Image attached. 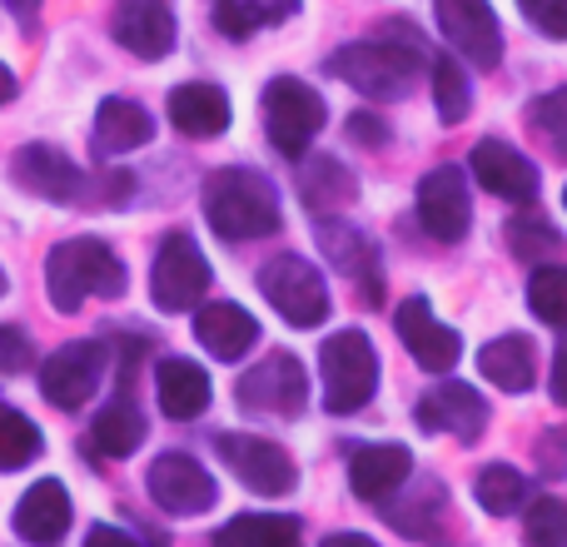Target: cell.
Listing matches in <instances>:
<instances>
[{"label": "cell", "instance_id": "cell-1", "mask_svg": "<svg viewBox=\"0 0 567 547\" xmlns=\"http://www.w3.org/2000/svg\"><path fill=\"white\" fill-rule=\"evenodd\" d=\"M423 65H433V60H429V45H423L419 25H413V20H383L379 35L333 50L323 70L369 100H403Z\"/></svg>", "mask_w": 567, "mask_h": 547}, {"label": "cell", "instance_id": "cell-2", "mask_svg": "<svg viewBox=\"0 0 567 547\" xmlns=\"http://www.w3.org/2000/svg\"><path fill=\"white\" fill-rule=\"evenodd\" d=\"M205 219L219 239H269L284 225L275 185L239 165L205 179Z\"/></svg>", "mask_w": 567, "mask_h": 547}, {"label": "cell", "instance_id": "cell-3", "mask_svg": "<svg viewBox=\"0 0 567 547\" xmlns=\"http://www.w3.org/2000/svg\"><path fill=\"white\" fill-rule=\"evenodd\" d=\"M125 283V259L105 239H65L45 259V289L60 313H75L85 299H120Z\"/></svg>", "mask_w": 567, "mask_h": 547}, {"label": "cell", "instance_id": "cell-4", "mask_svg": "<svg viewBox=\"0 0 567 547\" xmlns=\"http://www.w3.org/2000/svg\"><path fill=\"white\" fill-rule=\"evenodd\" d=\"M323 373V409L329 413H359L379 393V349L363 329H339L319 349Z\"/></svg>", "mask_w": 567, "mask_h": 547}, {"label": "cell", "instance_id": "cell-5", "mask_svg": "<svg viewBox=\"0 0 567 547\" xmlns=\"http://www.w3.org/2000/svg\"><path fill=\"white\" fill-rule=\"evenodd\" d=\"M259 110H265V130H269V145L279 149V155L289 159H303L313 145V135L323 130V115H329V105H323V95L313 85H303L299 75H279L265 85V100H259Z\"/></svg>", "mask_w": 567, "mask_h": 547}, {"label": "cell", "instance_id": "cell-6", "mask_svg": "<svg viewBox=\"0 0 567 547\" xmlns=\"http://www.w3.org/2000/svg\"><path fill=\"white\" fill-rule=\"evenodd\" d=\"M259 293L269 299V309L284 313V323L293 329H313L329 319V283L323 274L299 255H275L259 269Z\"/></svg>", "mask_w": 567, "mask_h": 547}, {"label": "cell", "instance_id": "cell-7", "mask_svg": "<svg viewBox=\"0 0 567 547\" xmlns=\"http://www.w3.org/2000/svg\"><path fill=\"white\" fill-rule=\"evenodd\" d=\"M209 289V259L199 255V245L189 235H165L155 249V265H150V293H155V309L165 313H185L205 299Z\"/></svg>", "mask_w": 567, "mask_h": 547}, {"label": "cell", "instance_id": "cell-8", "mask_svg": "<svg viewBox=\"0 0 567 547\" xmlns=\"http://www.w3.org/2000/svg\"><path fill=\"white\" fill-rule=\"evenodd\" d=\"M105 363H110V349L100 339H75L65 349H55L45 363H40V393L45 403L55 409H85L95 399L100 379H105Z\"/></svg>", "mask_w": 567, "mask_h": 547}, {"label": "cell", "instance_id": "cell-9", "mask_svg": "<svg viewBox=\"0 0 567 547\" xmlns=\"http://www.w3.org/2000/svg\"><path fill=\"white\" fill-rule=\"evenodd\" d=\"M239 409L249 413H269V419H299L303 403H309V379H303V363L293 353H269L265 363L245 369V379L235 383Z\"/></svg>", "mask_w": 567, "mask_h": 547}, {"label": "cell", "instance_id": "cell-10", "mask_svg": "<svg viewBox=\"0 0 567 547\" xmlns=\"http://www.w3.org/2000/svg\"><path fill=\"white\" fill-rule=\"evenodd\" d=\"M219 458H225L229 473H235L249 493H259V498H284V493H293V483H299V463H293L279 443L259 438V433H225V438H219Z\"/></svg>", "mask_w": 567, "mask_h": 547}, {"label": "cell", "instance_id": "cell-11", "mask_svg": "<svg viewBox=\"0 0 567 547\" xmlns=\"http://www.w3.org/2000/svg\"><path fill=\"white\" fill-rule=\"evenodd\" d=\"M439 10V30L468 65L493 70L503 60V25L493 16L488 0H433Z\"/></svg>", "mask_w": 567, "mask_h": 547}, {"label": "cell", "instance_id": "cell-12", "mask_svg": "<svg viewBox=\"0 0 567 547\" xmlns=\"http://www.w3.org/2000/svg\"><path fill=\"white\" fill-rule=\"evenodd\" d=\"M150 483V498L155 508L175 513V518H195V513H209L219 498L215 478L205 473V463H195L189 453H159L145 473Z\"/></svg>", "mask_w": 567, "mask_h": 547}, {"label": "cell", "instance_id": "cell-13", "mask_svg": "<svg viewBox=\"0 0 567 547\" xmlns=\"http://www.w3.org/2000/svg\"><path fill=\"white\" fill-rule=\"evenodd\" d=\"M419 225L429 229L439 245H458L473 225V205H468V185H463L458 165H439L423 175L419 185Z\"/></svg>", "mask_w": 567, "mask_h": 547}, {"label": "cell", "instance_id": "cell-14", "mask_svg": "<svg viewBox=\"0 0 567 547\" xmlns=\"http://www.w3.org/2000/svg\"><path fill=\"white\" fill-rule=\"evenodd\" d=\"M393 329H399L403 349L413 353V363H419V369H429V373H449L453 363H458V353H463V339L429 309V299H423V293H413V299L399 303Z\"/></svg>", "mask_w": 567, "mask_h": 547}, {"label": "cell", "instance_id": "cell-15", "mask_svg": "<svg viewBox=\"0 0 567 547\" xmlns=\"http://www.w3.org/2000/svg\"><path fill=\"white\" fill-rule=\"evenodd\" d=\"M10 179H16L25 195L50 199V205H70V199L85 195L80 165L55 145H20L16 155H10Z\"/></svg>", "mask_w": 567, "mask_h": 547}, {"label": "cell", "instance_id": "cell-16", "mask_svg": "<svg viewBox=\"0 0 567 547\" xmlns=\"http://www.w3.org/2000/svg\"><path fill=\"white\" fill-rule=\"evenodd\" d=\"M468 165H473V179L488 195L513 199V205H533L538 199V165L523 149H513L508 140H478Z\"/></svg>", "mask_w": 567, "mask_h": 547}, {"label": "cell", "instance_id": "cell-17", "mask_svg": "<svg viewBox=\"0 0 567 547\" xmlns=\"http://www.w3.org/2000/svg\"><path fill=\"white\" fill-rule=\"evenodd\" d=\"M413 419H419L423 433H453V438L473 443L483 433V423H488V403L468 383H439V389H429L419 399Z\"/></svg>", "mask_w": 567, "mask_h": 547}, {"label": "cell", "instance_id": "cell-18", "mask_svg": "<svg viewBox=\"0 0 567 547\" xmlns=\"http://www.w3.org/2000/svg\"><path fill=\"white\" fill-rule=\"evenodd\" d=\"M110 30L140 60H165L175 50V10H169V0H115Z\"/></svg>", "mask_w": 567, "mask_h": 547}, {"label": "cell", "instance_id": "cell-19", "mask_svg": "<svg viewBox=\"0 0 567 547\" xmlns=\"http://www.w3.org/2000/svg\"><path fill=\"white\" fill-rule=\"evenodd\" d=\"M169 125L189 140H219L229 130V95L209 80H185L169 90Z\"/></svg>", "mask_w": 567, "mask_h": 547}, {"label": "cell", "instance_id": "cell-20", "mask_svg": "<svg viewBox=\"0 0 567 547\" xmlns=\"http://www.w3.org/2000/svg\"><path fill=\"white\" fill-rule=\"evenodd\" d=\"M319 249L333 259V269L353 274L359 279V293L369 303H383V269H379V255H373L369 235L353 225H339V219H323L319 225Z\"/></svg>", "mask_w": 567, "mask_h": 547}, {"label": "cell", "instance_id": "cell-21", "mask_svg": "<svg viewBox=\"0 0 567 547\" xmlns=\"http://www.w3.org/2000/svg\"><path fill=\"white\" fill-rule=\"evenodd\" d=\"M413 473V453L403 443H369L349 458V488L363 503H383L389 493H399Z\"/></svg>", "mask_w": 567, "mask_h": 547}, {"label": "cell", "instance_id": "cell-22", "mask_svg": "<svg viewBox=\"0 0 567 547\" xmlns=\"http://www.w3.org/2000/svg\"><path fill=\"white\" fill-rule=\"evenodd\" d=\"M195 339L205 343L215 359L235 363L259 343V319L249 309H239V303H205V309L195 313Z\"/></svg>", "mask_w": 567, "mask_h": 547}, {"label": "cell", "instance_id": "cell-23", "mask_svg": "<svg viewBox=\"0 0 567 547\" xmlns=\"http://www.w3.org/2000/svg\"><path fill=\"white\" fill-rule=\"evenodd\" d=\"M16 533L35 547H55L70 533V493L55 478L35 483L25 498L16 503Z\"/></svg>", "mask_w": 567, "mask_h": 547}, {"label": "cell", "instance_id": "cell-24", "mask_svg": "<svg viewBox=\"0 0 567 547\" xmlns=\"http://www.w3.org/2000/svg\"><path fill=\"white\" fill-rule=\"evenodd\" d=\"M155 140V115H150L140 100L110 95L95 110V149L100 155H130V149L150 145Z\"/></svg>", "mask_w": 567, "mask_h": 547}, {"label": "cell", "instance_id": "cell-25", "mask_svg": "<svg viewBox=\"0 0 567 547\" xmlns=\"http://www.w3.org/2000/svg\"><path fill=\"white\" fill-rule=\"evenodd\" d=\"M155 393H159V409H165V419H175V423H189V419H199V413L209 409V373L199 369V363H189V359H159V369H155Z\"/></svg>", "mask_w": 567, "mask_h": 547}, {"label": "cell", "instance_id": "cell-26", "mask_svg": "<svg viewBox=\"0 0 567 547\" xmlns=\"http://www.w3.org/2000/svg\"><path fill=\"white\" fill-rule=\"evenodd\" d=\"M478 369L493 389L528 393L533 383H538V349H533V339H523V333H503V339L483 343Z\"/></svg>", "mask_w": 567, "mask_h": 547}, {"label": "cell", "instance_id": "cell-27", "mask_svg": "<svg viewBox=\"0 0 567 547\" xmlns=\"http://www.w3.org/2000/svg\"><path fill=\"white\" fill-rule=\"evenodd\" d=\"M140 443H145V413L130 403V393H120V399H110L105 409L95 413V423H90V448H95L100 458H130Z\"/></svg>", "mask_w": 567, "mask_h": 547}, {"label": "cell", "instance_id": "cell-28", "mask_svg": "<svg viewBox=\"0 0 567 547\" xmlns=\"http://www.w3.org/2000/svg\"><path fill=\"white\" fill-rule=\"evenodd\" d=\"M299 543V518L284 513H239L215 533V547H293Z\"/></svg>", "mask_w": 567, "mask_h": 547}, {"label": "cell", "instance_id": "cell-29", "mask_svg": "<svg viewBox=\"0 0 567 547\" xmlns=\"http://www.w3.org/2000/svg\"><path fill=\"white\" fill-rule=\"evenodd\" d=\"M293 10H299V0H215V25L229 40H249L255 30L279 25Z\"/></svg>", "mask_w": 567, "mask_h": 547}, {"label": "cell", "instance_id": "cell-30", "mask_svg": "<svg viewBox=\"0 0 567 547\" xmlns=\"http://www.w3.org/2000/svg\"><path fill=\"white\" fill-rule=\"evenodd\" d=\"M473 498H478L483 513H518L523 498H528V478H523L518 468H508V463H488V468L473 478Z\"/></svg>", "mask_w": 567, "mask_h": 547}, {"label": "cell", "instance_id": "cell-31", "mask_svg": "<svg viewBox=\"0 0 567 547\" xmlns=\"http://www.w3.org/2000/svg\"><path fill=\"white\" fill-rule=\"evenodd\" d=\"M433 75V105H439V120L443 125H463L473 110V90H468V75H463V65L453 55H439L429 65Z\"/></svg>", "mask_w": 567, "mask_h": 547}, {"label": "cell", "instance_id": "cell-32", "mask_svg": "<svg viewBox=\"0 0 567 547\" xmlns=\"http://www.w3.org/2000/svg\"><path fill=\"white\" fill-rule=\"evenodd\" d=\"M40 448H45V438H40L35 423L20 409H0V473H16L25 463H35Z\"/></svg>", "mask_w": 567, "mask_h": 547}, {"label": "cell", "instance_id": "cell-33", "mask_svg": "<svg viewBox=\"0 0 567 547\" xmlns=\"http://www.w3.org/2000/svg\"><path fill=\"white\" fill-rule=\"evenodd\" d=\"M528 309L553 329H567V265H538L528 279Z\"/></svg>", "mask_w": 567, "mask_h": 547}, {"label": "cell", "instance_id": "cell-34", "mask_svg": "<svg viewBox=\"0 0 567 547\" xmlns=\"http://www.w3.org/2000/svg\"><path fill=\"white\" fill-rule=\"evenodd\" d=\"M299 189L309 205H349L353 199V175L339 165V159H309L299 175Z\"/></svg>", "mask_w": 567, "mask_h": 547}, {"label": "cell", "instance_id": "cell-35", "mask_svg": "<svg viewBox=\"0 0 567 547\" xmlns=\"http://www.w3.org/2000/svg\"><path fill=\"white\" fill-rule=\"evenodd\" d=\"M508 245L518 259H543V255H553V249H563V235L543 215L523 209V215L508 219Z\"/></svg>", "mask_w": 567, "mask_h": 547}, {"label": "cell", "instance_id": "cell-36", "mask_svg": "<svg viewBox=\"0 0 567 547\" xmlns=\"http://www.w3.org/2000/svg\"><path fill=\"white\" fill-rule=\"evenodd\" d=\"M528 547H567V503L563 498H533L523 518Z\"/></svg>", "mask_w": 567, "mask_h": 547}, {"label": "cell", "instance_id": "cell-37", "mask_svg": "<svg viewBox=\"0 0 567 547\" xmlns=\"http://www.w3.org/2000/svg\"><path fill=\"white\" fill-rule=\"evenodd\" d=\"M533 125H538V135L548 140L558 155H567V85L563 90H553V95H543V100H533Z\"/></svg>", "mask_w": 567, "mask_h": 547}, {"label": "cell", "instance_id": "cell-38", "mask_svg": "<svg viewBox=\"0 0 567 547\" xmlns=\"http://www.w3.org/2000/svg\"><path fill=\"white\" fill-rule=\"evenodd\" d=\"M518 10L538 35L567 40V0H518Z\"/></svg>", "mask_w": 567, "mask_h": 547}, {"label": "cell", "instance_id": "cell-39", "mask_svg": "<svg viewBox=\"0 0 567 547\" xmlns=\"http://www.w3.org/2000/svg\"><path fill=\"white\" fill-rule=\"evenodd\" d=\"M25 363H35L30 339L16 323H0V373H25Z\"/></svg>", "mask_w": 567, "mask_h": 547}, {"label": "cell", "instance_id": "cell-40", "mask_svg": "<svg viewBox=\"0 0 567 547\" xmlns=\"http://www.w3.org/2000/svg\"><path fill=\"white\" fill-rule=\"evenodd\" d=\"M349 135L359 140V145H389V130H383V120L379 115H349Z\"/></svg>", "mask_w": 567, "mask_h": 547}, {"label": "cell", "instance_id": "cell-41", "mask_svg": "<svg viewBox=\"0 0 567 547\" xmlns=\"http://www.w3.org/2000/svg\"><path fill=\"white\" fill-rule=\"evenodd\" d=\"M85 547H140V538L125 528H115V523H95V528L85 533Z\"/></svg>", "mask_w": 567, "mask_h": 547}, {"label": "cell", "instance_id": "cell-42", "mask_svg": "<svg viewBox=\"0 0 567 547\" xmlns=\"http://www.w3.org/2000/svg\"><path fill=\"white\" fill-rule=\"evenodd\" d=\"M553 399L567 403V329H563L558 353H553Z\"/></svg>", "mask_w": 567, "mask_h": 547}, {"label": "cell", "instance_id": "cell-43", "mask_svg": "<svg viewBox=\"0 0 567 547\" xmlns=\"http://www.w3.org/2000/svg\"><path fill=\"white\" fill-rule=\"evenodd\" d=\"M6 10H10V16H16L25 30H35V10H40V0H6Z\"/></svg>", "mask_w": 567, "mask_h": 547}, {"label": "cell", "instance_id": "cell-44", "mask_svg": "<svg viewBox=\"0 0 567 547\" xmlns=\"http://www.w3.org/2000/svg\"><path fill=\"white\" fill-rule=\"evenodd\" d=\"M319 547H379V543L363 538V533H333V538H323Z\"/></svg>", "mask_w": 567, "mask_h": 547}, {"label": "cell", "instance_id": "cell-45", "mask_svg": "<svg viewBox=\"0 0 567 547\" xmlns=\"http://www.w3.org/2000/svg\"><path fill=\"white\" fill-rule=\"evenodd\" d=\"M16 75H10V65H0V105H6V100H16Z\"/></svg>", "mask_w": 567, "mask_h": 547}, {"label": "cell", "instance_id": "cell-46", "mask_svg": "<svg viewBox=\"0 0 567 547\" xmlns=\"http://www.w3.org/2000/svg\"><path fill=\"white\" fill-rule=\"evenodd\" d=\"M6 283H10V279H6V269H0V293H6Z\"/></svg>", "mask_w": 567, "mask_h": 547}, {"label": "cell", "instance_id": "cell-47", "mask_svg": "<svg viewBox=\"0 0 567 547\" xmlns=\"http://www.w3.org/2000/svg\"><path fill=\"white\" fill-rule=\"evenodd\" d=\"M563 209H567V189H563Z\"/></svg>", "mask_w": 567, "mask_h": 547}]
</instances>
